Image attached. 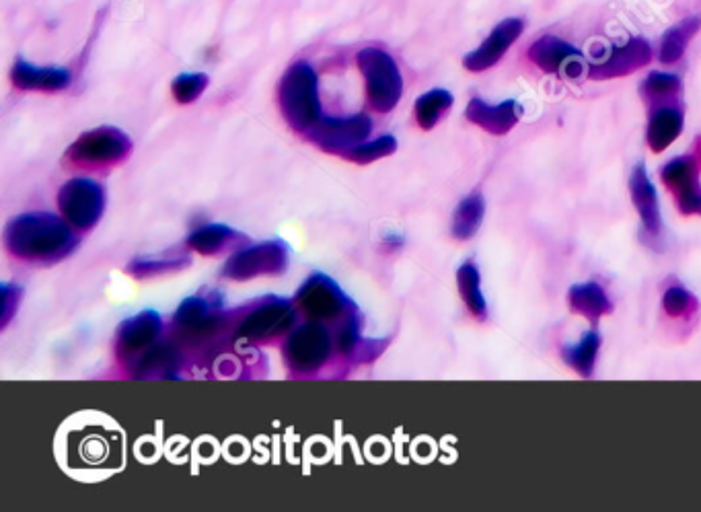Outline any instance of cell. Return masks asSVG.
I'll use <instances>...</instances> for the list:
<instances>
[{"mask_svg":"<svg viewBox=\"0 0 701 512\" xmlns=\"http://www.w3.org/2000/svg\"><path fill=\"white\" fill-rule=\"evenodd\" d=\"M68 221L52 212H25L5 229V247L17 260L29 264H56L77 249L79 239Z\"/></svg>","mask_w":701,"mask_h":512,"instance_id":"obj_1","label":"cell"},{"mask_svg":"<svg viewBox=\"0 0 701 512\" xmlns=\"http://www.w3.org/2000/svg\"><path fill=\"white\" fill-rule=\"evenodd\" d=\"M278 105L292 130L307 134L323 116L319 101L317 70L305 62H294L278 83Z\"/></svg>","mask_w":701,"mask_h":512,"instance_id":"obj_2","label":"cell"},{"mask_svg":"<svg viewBox=\"0 0 701 512\" xmlns=\"http://www.w3.org/2000/svg\"><path fill=\"white\" fill-rule=\"evenodd\" d=\"M297 307L309 317V321L331 323V332H338L350 321L358 319L356 307L344 295V290L325 274H313L301 286L297 295Z\"/></svg>","mask_w":701,"mask_h":512,"instance_id":"obj_3","label":"cell"},{"mask_svg":"<svg viewBox=\"0 0 701 512\" xmlns=\"http://www.w3.org/2000/svg\"><path fill=\"white\" fill-rule=\"evenodd\" d=\"M356 64L366 83V99L379 114H389L403 95V79L397 62L381 48H364Z\"/></svg>","mask_w":701,"mask_h":512,"instance_id":"obj_4","label":"cell"},{"mask_svg":"<svg viewBox=\"0 0 701 512\" xmlns=\"http://www.w3.org/2000/svg\"><path fill=\"white\" fill-rule=\"evenodd\" d=\"M336 338L334 332L319 321L299 325L288 334L282 346V358L286 369L294 375H311L319 371L331 356Z\"/></svg>","mask_w":701,"mask_h":512,"instance_id":"obj_5","label":"cell"},{"mask_svg":"<svg viewBox=\"0 0 701 512\" xmlns=\"http://www.w3.org/2000/svg\"><path fill=\"white\" fill-rule=\"evenodd\" d=\"M288 264L290 247L280 239H272L239 249L235 255H231L223 268V278L245 282L260 276H280L288 270Z\"/></svg>","mask_w":701,"mask_h":512,"instance_id":"obj_6","label":"cell"},{"mask_svg":"<svg viewBox=\"0 0 701 512\" xmlns=\"http://www.w3.org/2000/svg\"><path fill=\"white\" fill-rule=\"evenodd\" d=\"M132 153L130 136L114 126H101L81 134L66 151V159L75 165L97 167L122 163Z\"/></svg>","mask_w":701,"mask_h":512,"instance_id":"obj_7","label":"cell"},{"mask_svg":"<svg viewBox=\"0 0 701 512\" xmlns=\"http://www.w3.org/2000/svg\"><path fill=\"white\" fill-rule=\"evenodd\" d=\"M62 216L75 229H91L99 223L105 210V190L95 179L75 177L66 181L58 192Z\"/></svg>","mask_w":701,"mask_h":512,"instance_id":"obj_8","label":"cell"},{"mask_svg":"<svg viewBox=\"0 0 701 512\" xmlns=\"http://www.w3.org/2000/svg\"><path fill=\"white\" fill-rule=\"evenodd\" d=\"M220 313H223V297L218 292H200L188 297L175 313V332L190 342H200L218 332Z\"/></svg>","mask_w":701,"mask_h":512,"instance_id":"obj_9","label":"cell"},{"mask_svg":"<svg viewBox=\"0 0 701 512\" xmlns=\"http://www.w3.org/2000/svg\"><path fill=\"white\" fill-rule=\"evenodd\" d=\"M373 132V120L366 114L348 118H321L305 136L325 153L346 155Z\"/></svg>","mask_w":701,"mask_h":512,"instance_id":"obj_10","label":"cell"},{"mask_svg":"<svg viewBox=\"0 0 701 512\" xmlns=\"http://www.w3.org/2000/svg\"><path fill=\"white\" fill-rule=\"evenodd\" d=\"M163 319L157 311H140L126 319L116 332V354L128 367L136 362L144 352H149L157 342H161Z\"/></svg>","mask_w":701,"mask_h":512,"instance_id":"obj_11","label":"cell"},{"mask_svg":"<svg viewBox=\"0 0 701 512\" xmlns=\"http://www.w3.org/2000/svg\"><path fill=\"white\" fill-rule=\"evenodd\" d=\"M294 323V309L286 299H268L264 305L255 307L237 327V338L241 342H268L284 336Z\"/></svg>","mask_w":701,"mask_h":512,"instance_id":"obj_12","label":"cell"},{"mask_svg":"<svg viewBox=\"0 0 701 512\" xmlns=\"http://www.w3.org/2000/svg\"><path fill=\"white\" fill-rule=\"evenodd\" d=\"M525 29L523 19H504L494 27V31L484 40V44L465 56L463 66L471 72H484L500 62V58L510 50V46L521 38Z\"/></svg>","mask_w":701,"mask_h":512,"instance_id":"obj_13","label":"cell"},{"mask_svg":"<svg viewBox=\"0 0 701 512\" xmlns=\"http://www.w3.org/2000/svg\"><path fill=\"white\" fill-rule=\"evenodd\" d=\"M529 58L535 62L543 72L549 75H558L564 72L568 77H578L584 70V62L580 52L570 46L568 42L556 38V35H543L531 48Z\"/></svg>","mask_w":701,"mask_h":512,"instance_id":"obj_14","label":"cell"},{"mask_svg":"<svg viewBox=\"0 0 701 512\" xmlns=\"http://www.w3.org/2000/svg\"><path fill=\"white\" fill-rule=\"evenodd\" d=\"M662 181L667 186L679 204L683 214H699L701 216V186L697 179V163L691 157L673 159L662 169Z\"/></svg>","mask_w":701,"mask_h":512,"instance_id":"obj_15","label":"cell"},{"mask_svg":"<svg viewBox=\"0 0 701 512\" xmlns=\"http://www.w3.org/2000/svg\"><path fill=\"white\" fill-rule=\"evenodd\" d=\"M652 60V48L646 40L634 38L627 44L613 48L605 60L588 68L590 79H615L625 77L634 70L644 68Z\"/></svg>","mask_w":701,"mask_h":512,"instance_id":"obj_16","label":"cell"},{"mask_svg":"<svg viewBox=\"0 0 701 512\" xmlns=\"http://www.w3.org/2000/svg\"><path fill=\"white\" fill-rule=\"evenodd\" d=\"M465 116L471 124L479 126L482 130H486L494 136H502V134H508L516 124H519L521 105L512 99L492 105L484 99L475 97L469 101V105L465 109Z\"/></svg>","mask_w":701,"mask_h":512,"instance_id":"obj_17","label":"cell"},{"mask_svg":"<svg viewBox=\"0 0 701 512\" xmlns=\"http://www.w3.org/2000/svg\"><path fill=\"white\" fill-rule=\"evenodd\" d=\"M11 81L21 91L58 93L70 87L72 75L68 68L60 66H35L25 60H17L11 70Z\"/></svg>","mask_w":701,"mask_h":512,"instance_id":"obj_18","label":"cell"},{"mask_svg":"<svg viewBox=\"0 0 701 512\" xmlns=\"http://www.w3.org/2000/svg\"><path fill=\"white\" fill-rule=\"evenodd\" d=\"M630 192H632V200L634 206L642 218L644 229L650 235H658L660 227H662V218H660V208H658V196L656 190L652 186V181L646 173V167L640 163L634 167L632 171V179H630Z\"/></svg>","mask_w":701,"mask_h":512,"instance_id":"obj_19","label":"cell"},{"mask_svg":"<svg viewBox=\"0 0 701 512\" xmlns=\"http://www.w3.org/2000/svg\"><path fill=\"white\" fill-rule=\"evenodd\" d=\"M249 243V237L227 225H204L188 237V247L200 255H218L229 249H239Z\"/></svg>","mask_w":701,"mask_h":512,"instance_id":"obj_20","label":"cell"},{"mask_svg":"<svg viewBox=\"0 0 701 512\" xmlns=\"http://www.w3.org/2000/svg\"><path fill=\"white\" fill-rule=\"evenodd\" d=\"M179 367V352L169 342H157L149 352H144L136 362L130 364L134 377L140 379H165L173 377Z\"/></svg>","mask_w":701,"mask_h":512,"instance_id":"obj_21","label":"cell"},{"mask_svg":"<svg viewBox=\"0 0 701 512\" xmlns=\"http://www.w3.org/2000/svg\"><path fill=\"white\" fill-rule=\"evenodd\" d=\"M568 303L574 313L586 317L593 323L613 311L607 292L597 282H584V284L572 286L568 292Z\"/></svg>","mask_w":701,"mask_h":512,"instance_id":"obj_22","label":"cell"},{"mask_svg":"<svg viewBox=\"0 0 701 512\" xmlns=\"http://www.w3.org/2000/svg\"><path fill=\"white\" fill-rule=\"evenodd\" d=\"M683 130V114L677 107H658L648 124V144L654 153L667 151Z\"/></svg>","mask_w":701,"mask_h":512,"instance_id":"obj_23","label":"cell"},{"mask_svg":"<svg viewBox=\"0 0 701 512\" xmlns=\"http://www.w3.org/2000/svg\"><path fill=\"white\" fill-rule=\"evenodd\" d=\"M457 284H459V295L463 303L467 305L469 313L477 319H486L488 315V305L482 292V276L473 262H465L459 272H457Z\"/></svg>","mask_w":701,"mask_h":512,"instance_id":"obj_24","label":"cell"},{"mask_svg":"<svg viewBox=\"0 0 701 512\" xmlns=\"http://www.w3.org/2000/svg\"><path fill=\"white\" fill-rule=\"evenodd\" d=\"M699 27H701L699 17H687L664 33V38L660 42V62L675 64L677 60H681V56L685 54L689 42L693 40V35L699 31Z\"/></svg>","mask_w":701,"mask_h":512,"instance_id":"obj_25","label":"cell"},{"mask_svg":"<svg viewBox=\"0 0 701 512\" xmlns=\"http://www.w3.org/2000/svg\"><path fill=\"white\" fill-rule=\"evenodd\" d=\"M484 214H486V202L482 194H471L465 200H461L453 216V235L459 241L471 239L479 231V227H482Z\"/></svg>","mask_w":701,"mask_h":512,"instance_id":"obj_26","label":"cell"},{"mask_svg":"<svg viewBox=\"0 0 701 512\" xmlns=\"http://www.w3.org/2000/svg\"><path fill=\"white\" fill-rule=\"evenodd\" d=\"M599 348L601 336L597 332H588L578 344L564 348V360L580 377H593Z\"/></svg>","mask_w":701,"mask_h":512,"instance_id":"obj_27","label":"cell"},{"mask_svg":"<svg viewBox=\"0 0 701 512\" xmlns=\"http://www.w3.org/2000/svg\"><path fill=\"white\" fill-rule=\"evenodd\" d=\"M453 105V95L445 89H432L418 97L416 101V120L422 130H432L442 114H447Z\"/></svg>","mask_w":701,"mask_h":512,"instance_id":"obj_28","label":"cell"},{"mask_svg":"<svg viewBox=\"0 0 701 512\" xmlns=\"http://www.w3.org/2000/svg\"><path fill=\"white\" fill-rule=\"evenodd\" d=\"M190 266V255H167V258H138L128 266V274L136 278H153L161 274L179 272Z\"/></svg>","mask_w":701,"mask_h":512,"instance_id":"obj_29","label":"cell"},{"mask_svg":"<svg viewBox=\"0 0 701 512\" xmlns=\"http://www.w3.org/2000/svg\"><path fill=\"white\" fill-rule=\"evenodd\" d=\"M397 151V138L391 136V134H385L377 140H371V142H362L358 146H354L352 151H348L344 155V159L356 163V165H368V163H375L379 159H385L389 155H393Z\"/></svg>","mask_w":701,"mask_h":512,"instance_id":"obj_30","label":"cell"},{"mask_svg":"<svg viewBox=\"0 0 701 512\" xmlns=\"http://www.w3.org/2000/svg\"><path fill=\"white\" fill-rule=\"evenodd\" d=\"M210 79L204 72H186V75H179L171 83V93L177 103L188 105L194 103L202 93L208 89Z\"/></svg>","mask_w":701,"mask_h":512,"instance_id":"obj_31","label":"cell"},{"mask_svg":"<svg viewBox=\"0 0 701 512\" xmlns=\"http://www.w3.org/2000/svg\"><path fill=\"white\" fill-rule=\"evenodd\" d=\"M662 307L671 317H687L695 311V299L683 286H673L664 292Z\"/></svg>","mask_w":701,"mask_h":512,"instance_id":"obj_32","label":"cell"},{"mask_svg":"<svg viewBox=\"0 0 701 512\" xmlns=\"http://www.w3.org/2000/svg\"><path fill=\"white\" fill-rule=\"evenodd\" d=\"M681 89V81L669 72H652V75L644 81V93L652 99L673 97Z\"/></svg>","mask_w":701,"mask_h":512,"instance_id":"obj_33","label":"cell"},{"mask_svg":"<svg viewBox=\"0 0 701 512\" xmlns=\"http://www.w3.org/2000/svg\"><path fill=\"white\" fill-rule=\"evenodd\" d=\"M21 297V288L19 286H3V307H0V313H3V329L9 325L11 317L17 311V303Z\"/></svg>","mask_w":701,"mask_h":512,"instance_id":"obj_34","label":"cell"}]
</instances>
